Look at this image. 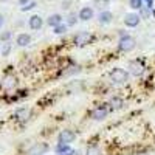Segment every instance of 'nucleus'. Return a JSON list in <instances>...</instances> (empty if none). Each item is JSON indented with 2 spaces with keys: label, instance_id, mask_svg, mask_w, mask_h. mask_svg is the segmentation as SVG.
Segmentation results:
<instances>
[{
  "label": "nucleus",
  "instance_id": "25",
  "mask_svg": "<svg viewBox=\"0 0 155 155\" xmlns=\"http://www.w3.org/2000/svg\"><path fill=\"white\" fill-rule=\"evenodd\" d=\"M9 37H11V33H9V31H6V33H3L2 36H0V39H2V41H8Z\"/></svg>",
  "mask_w": 155,
  "mask_h": 155
},
{
  "label": "nucleus",
  "instance_id": "11",
  "mask_svg": "<svg viewBox=\"0 0 155 155\" xmlns=\"http://www.w3.org/2000/svg\"><path fill=\"white\" fill-rule=\"evenodd\" d=\"M79 19L84 20V22H87V20H90V19H93V9L90 8V6H84V8L79 11Z\"/></svg>",
  "mask_w": 155,
  "mask_h": 155
},
{
  "label": "nucleus",
  "instance_id": "30",
  "mask_svg": "<svg viewBox=\"0 0 155 155\" xmlns=\"http://www.w3.org/2000/svg\"><path fill=\"white\" fill-rule=\"evenodd\" d=\"M146 2H147V5H149V8L152 9V5H153V0H146Z\"/></svg>",
  "mask_w": 155,
  "mask_h": 155
},
{
  "label": "nucleus",
  "instance_id": "2",
  "mask_svg": "<svg viewBox=\"0 0 155 155\" xmlns=\"http://www.w3.org/2000/svg\"><path fill=\"white\" fill-rule=\"evenodd\" d=\"M137 47V41L132 37V36H123L118 42V48L124 53H129V51H132L134 48Z\"/></svg>",
  "mask_w": 155,
  "mask_h": 155
},
{
  "label": "nucleus",
  "instance_id": "14",
  "mask_svg": "<svg viewBox=\"0 0 155 155\" xmlns=\"http://www.w3.org/2000/svg\"><path fill=\"white\" fill-rule=\"evenodd\" d=\"M16 42H17V45H19V47H27V45H30V42H31V37H30V34L22 33V34H19V36H17Z\"/></svg>",
  "mask_w": 155,
  "mask_h": 155
},
{
  "label": "nucleus",
  "instance_id": "13",
  "mask_svg": "<svg viewBox=\"0 0 155 155\" xmlns=\"http://www.w3.org/2000/svg\"><path fill=\"white\" fill-rule=\"evenodd\" d=\"M47 23L50 25V27L56 28V27H59V25L62 23V16H61V14H51V16L48 17Z\"/></svg>",
  "mask_w": 155,
  "mask_h": 155
},
{
  "label": "nucleus",
  "instance_id": "4",
  "mask_svg": "<svg viewBox=\"0 0 155 155\" xmlns=\"http://www.w3.org/2000/svg\"><path fill=\"white\" fill-rule=\"evenodd\" d=\"M107 115H109V110H107L106 106H98L96 109L92 110V113H90V116H92L93 120H96V121H101V120L107 118Z\"/></svg>",
  "mask_w": 155,
  "mask_h": 155
},
{
  "label": "nucleus",
  "instance_id": "3",
  "mask_svg": "<svg viewBox=\"0 0 155 155\" xmlns=\"http://www.w3.org/2000/svg\"><path fill=\"white\" fill-rule=\"evenodd\" d=\"M90 41H92V34L87 31H81L74 36V45H78V47H84V45L90 44Z\"/></svg>",
  "mask_w": 155,
  "mask_h": 155
},
{
  "label": "nucleus",
  "instance_id": "8",
  "mask_svg": "<svg viewBox=\"0 0 155 155\" xmlns=\"http://www.w3.org/2000/svg\"><path fill=\"white\" fill-rule=\"evenodd\" d=\"M48 150V146L45 143H36L33 147H30L28 155H44Z\"/></svg>",
  "mask_w": 155,
  "mask_h": 155
},
{
  "label": "nucleus",
  "instance_id": "16",
  "mask_svg": "<svg viewBox=\"0 0 155 155\" xmlns=\"http://www.w3.org/2000/svg\"><path fill=\"white\" fill-rule=\"evenodd\" d=\"M110 106H112L113 109H121V107L124 106V102H123V99H121L120 96H113V98L110 99Z\"/></svg>",
  "mask_w": 155,
  "mask_h": 155
},
{
  "label": "nucleus",
  "instance_id": "21",
  "mask_svg": "<svg viewBox=\"0 0 155 155\" xmlns=\"http://www.w3.org/2000/svg\"><path fill=\"white\" fill-rule=\"evenodd\" d=\"M85 155H102V153H101V150H99L98 147L92 146V147L87 149V153H85Z\"/></svg>",
  "mask_w": 155,
  "mask_h": 155
},
{
  "label": "nucleus",
  "instance_id": "6",
  "mask_svg": "<svg viewBox=\"0 0 155 155\" xmlns=\"http://www.w3.org/2000/svg\"><path fill=\"white\" fill-rule=\"evenodd\" d=\"M129 71H130V74H134V76H141L144 73V65L140 61H132L130 64H129Z\"/></svg>",
  "mask_w": 155,
  "mask_h": 155
},
{
  "label": "nucleus",
  "instance_id": "27",
  "mask_svg": "<svg viewBox=\"0 0 155 155\" xmlns=\"http://www.w3.org/2000/svg\"><path fill=\"white\" fill-rule=\"evenodd\" d=\"M74 153H76V152H74V150L71 149L70 152H65V153H56V155H74Z\"/></svg>",
  "mask_w": 155,
  "mask_h": 155
},
{
  "label": "nucleus",
  "instance_id": "9",
  "mask_svg": "<svg viewBox=\"0 0 155 155\" xmlns=\"http://www.w3.org/2000/svg\"><path fill=\"white\" fill-rule=\"evenodd\" d=\"M30 115H31V110L27 109V107H20V109H17L16 113H14L16 120H19V121H27V120L30 118Z\"/></svg>",
  "mask_w": 155,
  "mask_h": 155
},
{
  "label": "nucleus",
  "instance_id": "23",
  "mask_svg": "<svg viewBox=\"0 0 155 155\" xmlns=\"http://www.w3.org/2000/svg\"><path fill=\"white\" fill-rule=\"evenodd\" d=\"M76 14H70L68 16V19H67V25H68V27H73V25L76 23Z\"/></svg>",
  "mask_w": 155,
  "mask_h": 155
},
{
  "label": "nucleus",
  "instance_id": "5",
  "mask_svg": "<svg viewBox=\"0 0 155 155\" xmlns=\"http://www.w3.org/2000/svg\"><path fill=\"white\" fill-rule=\"evenodd\" d=\"M74 138H76V134L73 130H62L59 134V137H58L61 144H70V143L74 141Z\"/></svg>",
  "mask_w": 155,
  "mask_h": 155
},
{
  "label": "nucleus",
  "instance_id": "20",
  "mask_svg": "<svg viewBox=\"0 0 155 155\" xmlns=\"http://www.w3.org/2000/svg\"><path fill=\"white\" fill-rule=\"evenodd\" d=\"M9 53H11V44L6 42V44H3V47H2V56H8Z\"/></svg>",
  "mask_w": 155,
  "mask_h": 155
},
{
  "label": "nucleus",
  "instance_id": "15",
  "mask_svg": "<svg viewBox=\"0 0 155 155\" xmlns=\"http://www.w3.org/2000/svg\"><path fill=\"white\" fill-rule=\"evenodd\" d=\"M99 23H102V25H107V23H110L112 22V19H113V16H112V12H109V11H101V14H99Z\"/></svg>",
  "mask_w": 155,
  "mask_h": 155
},
{
  "label": "nucleus",
  "instance_id": "31",
  "mask_svg": "<svg viewBox=\"0 0 155 155\" xmlns=\"http://www.w3.org/2000/svg\"><path fill=\"white\" fill-rule=\"evenodd\" d=\"M3 22H5V20H3V16L0 14V28H2V25H3Z\"/></svg>",
  "mask_w": 155,
  "mask_h": 155
},
{
  "label": "nucleus",
  "instance_id": "22",
  "mask_svg": "<svg viewBox=\"0 0 155 155\" xmlns=\"http://www.w3.org/2000/svg\"><path fill=\"white\" fill-rule=\"evenodd\" d=\"M65 31H67V27H65V25H62V23L59 25V27L54 28V33H56V34H64Z\"/></svg>",
  "mask_w": 155,
  "mask_h": 155
},
{
  "label": "nucleus",
  "instance_id": "12",
  "mask_svg": "<svg viewBox=\"0 0 155 155\" xmlns=\"http://www.w3.org/2000/svg\"><path fill=\"white\" fill-rule=\"evenodd\" d=\"M17 84V79H16V76H12V74H8L3 78V81H2V87L3 88H12V87H16Z\"/></svg>",
  "mask_w": 155,
  "mask_h": 155
},
{
  "label": "nucleus",
  "instance_id": "28",
  "mask_svg": "<svg viewBox=\"0 0 155 155\" xmlns=\"http://www.w3.org/2000/svg\"><path fill=\"white\" fill-rule=\"evenodd\" d=\"M28 2H30V0H19V3H20L22 6H25V5H28Z\"/></svg>",
  "mask_w": 155,
  "mask_h": 155
},
{
  "label": "nucleus",
  "instance_id": "19",
  "mask_svg": "<svg viewBox=\"0 0 155 155\" xmlns=\"http://www.w3.org/2000/svg\"><path fill=\"white\" fill-rule=\"evenodd\" d=\"M93 5H95L96 8H99V9H104V8L109 6V0H95Z\"/></svg>",
  "mask_w": 155,
  "mask_h": 155
},
{
  "label": "nucleus",
  "instance_id": "17",
  "mask_svg": "<svg viewBox=\"0 0 155 155\" xmlns=\"http://www.w3.org/2000/svg\"><path fill=\"white\" fill-rule=\"evenodd\" d=\"M70 144H58L56 146V153H65V152H70Z\"/></svg>",
  "mask_w": 155,
  "mask_h": 155
},
{
  "label": "nucleus",
  "instance_id": "1",
  "mask_svg": "<svg viewBox=\"0 0 155 155\" xmlns=\"http://www.w3.org/2000/svg\"><path fill=\"white\" fill-rule=\"evenodd\" d=\"M129 79V73L124 68H113L110 71V81L113 84H124Z\"/></svg>",
  "mask_w": 155,
  "mask_h": 155
},
{
  "label": "nucleus",
  "instance_id": "24",
  "mask_svg": "<svg viewBox=\"0 0 155 155\" xmlns=\"http://www.w3.org/2000/svg\"><path fill=\"white\" fill-rule=\"evenodd\" d=\"M36 6V3L34 2H30L28 5H25V6H22V11H28V9H33Z\"/></svg>",
  "mask_w": 155,
  "mask_h": 155
},
{
  "label": "nucleus",
  "instance_id": "7",
  "mask_svg": "<svg viewBox=\"0 0 155 155\" xmlns=\"http://www.w3.org/2000/svg\"><path fill=\"white\" fill-rule=\"evenodd\" d=\"M124 23H126V27L135 28L137 25L140 23V16L135 14V12H129V14L124 16Z\"/></svg>",
  "mask_w": 155,
  "mask_h": 155
},
{
  "label": "nucleus",
  "instance_id": "29",
  "mask_svg": "<svg viewBox=\"0 0 155 155\" xmlns=\"http://www.w3.org/2000/svg\"><path fill=\"white\" fill-rule=\"evenodd\" d=\"M141 14H143L144 17H147V16H149V12H147L146 9H143V8H141Z\"/></svg>",
  "mask_w": 155,
  "mask_h": 155
},
{
  "label": "nucleus",
  "instance_id": "18",
  "mask_svg": "<svg viewBox=\"0 0 155 155\" xmlns=\"http://www.w3.org/2000/svg\"><path fill=\"white\" fill-rule=\"evenodd\" d=\"M129 5H130V8H134V9H141L143 8V0H130Z\"/></svg>",
  "mask_w": 155,
  "mask_h": 155
},
{
  "label": "nucleus",
  "instance_id": "10",
  "mask_svg": "<svg viewBox=\"0 0 155 155\" xmlns=\"http://www.w3.org/2000/svg\"><path fill=\"white\" fill-rule=\"evenodd\" d=\"M28 25H30L31 30H41L42 25H44V20H42L41 16H31L30 20H28Z\"/></svg>",
  "mask_w": 155,
  "mask_h": 155
},
{
  "label": "nucleus",
  "instance_id": "26",
  "mask_svg": "<svg viewBox=\"0 0 155 155\" xmlns=\"http://www.w3.org/2000/svg\"><path fill=\"white\" fill-rule=\"evenodd\" d=\"M62 8H64V9L70 8V2H65V0H64V3H62Z\"/></svg>",
  "mask_w": 155,
  "mask_h": 155
}]
</instances>
